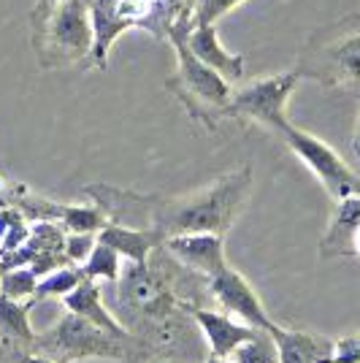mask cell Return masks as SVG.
Wrapping results in <instances>:
<instances>
[{
  "label": "cell",
  "mask_w": 360,
  "mask_h": 363,
  "mask_svg": "<svg viewBox=\"0 0 360 363\" xmlns=\"http://www.w3.org/2000/svg\"><path fill=\"white\" fill-rule=\"evenodd\" d=\"M187 28H190V16H181L168 33L176 68L165 79V90L184 106L190 120L203 125L206 130H217L220 122L225 120L233 84L193 55V49L187 46Z\"/></svg>",
  "instance_id": "7a4b0ae2"
},
{
  "label": "cell",
  "mask_w": 360,
  "mask_h": 363,
  "mask_svg": "<svg viewBox=\"0 0 360 363\" xmlns=\"http://www.w3.org/2000/svg\"><path fill=\"white\" fill-rule=\"evenodd\" d=\"M108 223V214L98 203H71L65 201L60 225L68 233H101Z\"/></svg>",
  "instance_id": "ac0fdd59"
},
{
  "label": "cell",
  "mask_w": 360,
  "mask_h": 363,
  "mask_svg": "<svg viewBox=\"0 0 360 363\" xmlns=\"http://www.w3.org/2000/svg\"><path fill=\"white\" fill-rule=\"evenodd\" d=\"M193 320H196L198 331L203 336L209 352L217 355V358H230L247 339H252V336L260 331V328H252V325L236 320L233 315L223 312L220 306H217V309L196 306V309H193Z\"/></svg>",
  "instance_id": "8fae6325"
},
{
  "label": "cell",
  "mask_w": 360,
  "mask_h": 363,
  "mask_svg": "<svg viewBox=\"0 0 360 363\" xmlns=\"http://www.w3.org/2000/svg\"><path fill=\"white\" fill-rule=\"evenodd\" d=\"M19 363H57L55 358H46V355H38V352H33V355H28L25 361H19Z\"/></svg>",
  "instance_id": "484cf974"
},
{
  "label": "cell",
  "mask_w": 360,
  "mask_h": 363,
  "mask_svg": "<svg viewBox=\"0 0 360 363\" xmlns=\"http://www.w3.org/2000/svg\"><path fill=\"white\" fill-rule=\"evenodd\" d=\"M133 339H120L90 320L65 309L46 331L35 336V352L55 358L57 363L79 361H128L133 355Z\"/></svg>",
  "instance_id": "5b68a950"
},
{
  "label": "cell",
  "mask_w": 360,
  "mask_h": 363,
  "mask_svg": "<svg viewBox=\"0 0 360 363\" xmlns=\"http://www.w3.org/2000/svg\"><path fill=\"white\" fill-rule=\"evenodd\" d=\"M303 82L298 68H290L282 74H271L255 82H247L233 90L230 104H227L225 120L252 122L271 133H276L290 117H287V104L293 92L298 90Z\"/></svg>",
  "instance_id": "8992f818"
},
{
  "label": "cell",
  "mask_w": 360,
  "mask_h": 363,
  "mask_svg": "<svg viewBox=\"0 0 360 363\" xmlns=\"http://www.w3.org/2000/svg\"><path fill=\"white\" fill-rule=\"evenodd\" d=\"M276 136L282 138L287 150L315 174V179L322 184V190L333 198V203L360 193V177L328 141L317 138L315 133H309L303 128H296L290 120L276 130Z\"/></svg>",
  "instance_id": "52a82bcc"
},
{
  "label": "cell",
  "mask_w": 360,
  "mask_h": 363,
  "mask_svg": "<svg viewBox=\"0 0 360 363\" xmlns=\"http://www.w3.org/2000/svg\"><path fill=\"white\" fill-rule=\"evenodd\" d=\"M0 247H3V233H0Z\"/></svg>",
  "instance_id": "d6a6232c"
},
{
  "label": "cell",
  "mask_w": 360,
  "mask_h": 363,
  "mask_svg": "<svg viewBox=\"0 0 360 363\" xmlns=\"http://www.w3.org/2000/svg\"><path fill=\"white\" fill-rule=\"evenodd\" d=\"M60 303L68 309V312H74V315H79V318L90 320V323H95V325L106 328L108 333H114V336H120V339H130L128 328H125L120 320H117V315L106 306L103 282H95V279H90V277H84V279H81V282H79Z\"/></svg>",
  "instance_id": "4fadbf2b"
},
{
  "label": "cell",
  "mask_w": 360,
  "mask_h": 363,
  "mask_svg": "<svg viewBox=\"0 0 360 363\" xmlns=\"http://www.w3.org/2000/svg\"><path fill=\"white\" fill-rule=\"evenodd\" d=\"M163 250L181 263L187 272H196L201 277L211 279L214 274L227 269L225 236L220 233H181V236H168L163 242Z\"/></svg>",
  "instance_id": "9c48e42d"
},
{
  "label": "cell",
  "mask_w": 360,
  "mask_h": 363,
  "mask_svg": "<svg viewBox=\"0 0 360 363\" xmlns=\"http://www.w3.org/2000/svg\"><path fill=\"white\" fill-rule=\"evenodd\" d=\"M352 152L358 155L360 160V111H358V122H355V130H352Z\"/></svg>",
  "instance_id": "d4e9b609"
},
{
  "label": "cell",
  "mask_w": 360,
  "mask_h": 363,
  "mask_svg": "<svg viewBox=\"0 0 360 363\" xmlns=\"http://www.w3.org/2000/svg\"><path fill=\"white\" fill-rule=\"evenodd\" d=\"M209 296H211V301L217 303L223 312L233 315L236 320L252 325V328H260V331L271 333L279 325V323L269 315L263 298L257 296L255 285H252L241 272H236L233 266H227V269H223L220 274L211 277Z\"/></svg>",
  "instance_id": "ba28073f"
},
{
  "label": "cell",
  "mask_w": 360,
  "mask_h": 363,
  "mask_svg": "<svg viewBox=\"0 0 360 363\" xmlns=\"http://www.w3.org/2000/svg\"><path fill=\"white\" fill-rule=\"evenodd\" d=\"M203 363H236V361H233V358H217V355H209Z\"/></svg>",
  "instance_id": "4316f807"
},
{
  "label": "cell",
  "mask_w": 360,
  "mask_h": 363,
  "mask_svg": "<svg viewBox=\"0 0 360 363\" xmlns=\"http://www.w3.org/2000/svg\"><path fill=\"white\" fill-rule=\"evenodd\" d=\"M296 68L322 87L360 90V16L342 19L309 38Z\"/></svg>",
  "instance_id": "277c9868"
},
{
  "label": "cell",
  "mask_w": 360,
  "mask_h": 363,
  "mask_svg": "<svg viewBox=\"0 0 360 363\" xmlns=\"http://www.w3.org/2000/svg\"><path fill=\"white\" fill-rule=\"evenodd\" d=\"M6 182H9V179H6V177H3V174H0V190H3V187H6Z\"/></svg>",
  "instance_id": "4dcf8cb0"
},
{
  "label": "cell",
  "mask_w": 360,
  "mask_h": 363,
  "mask_svg": "<svg viewBox=\"0 0 360 363\" xmlns=\"http://www.w3.org/2000/svg\"><path fill=\"white\" fill-rule=\"evenodd\" d=\"M333 363H360V333L336 339V355Z\"/></svg>",
  "instance_id": "cb8c5ba5"
},
{
  "label": "cell",
  "mask_w": 360,
  "mask_h": 363,
  "mask_svg": "<svg viewBox=\"0 0 360 363\" xmlns=\"http://www.w3.org/2000/svg\"><path fill=\"white\" fill-rule=\"evenodd\" d=\"M247 0H196L193 3V25H217L220 19H225L230 11H236Z\"/></svg>",
  "instance_id": "7402d4cb"
},
{
  "label": "cell",
  "mask_w": 360,
  "mask_h": 363,
  "mask_svg": "<svg viewBox=\"0 0 360 363\" xmlns=\"http://www.w3.org/2000/svg\"><path fill=\"white\" fill-rule=\"evenodd\" d=\"M360 230V193L336 201L325 236L320 239L322 257L355 255V236Z\"/></svg>",
  "instance_id": "5bb4252c"
},
{
  "label": "cell",
  "mask_w": 360,
  "mask_h": 363,
  "mask_svg": "<svg viewBox=\"0 0 360 363\" xmlns=\"http://www.w3.org/2000/svg\"><path fill=\"white\" fill-rule=\"evenodd\" d=\"M236 363H282L279 361V347L276 339L269 331H257L252 339H247L233 355Z\"/></svg>",
  "instance_id": "44dd1931"
},
{
  "label": "cell",
  "mask_w": 360,
  "mask_h": 363,
  "mask_svg": "<svg viewBox=\"0 0 360 363\" xmlns=\"http://www.w3.org/2000/svg\"><path fill=\"white\" fill-rule=\"evenodd\" d=\"M255 190L252 168L241 166L227 171L214 182L179 193V196H160V193H135L125 187H114L106 182L87 184L81 193L98 203L111 223L133 228H150L160 239L181 236V233H220L225 236L239 223L249 198Z\"/></svg>",
  "instance_id": "6da1fadb"
},
{
  "label": "cell",
  "mask_w": 360,
  "mask_h": 363,
  "mask_svg": "<svg viewBox=\"0 0 360 363\" xmlns=\"http://www.w3.org/2000/svg\"><path fill=\"white\" fill-rule=\"evenodd\" d=\"M30 306L0 296V363H19L35 352L38 331L30 323Z\"/></svg>",
  "instance_id": "30bf717a"
},
{
  "label": "cell",
  "mask_w": 360,
  "mask_h": 363,
  "mask_svg": "<svg viewBox=\"0 0 360 363\" xmlns=\"http://www.w3.org/2000/svg\"><path fill=\"white\" fill-rule=\"evenodd\" d=\"M271 336L276 339L279 361L282 363H333L336 339L309 331H290L276 325Z\"/></svg>",
  "instance_id": "9a60e30c"
},
{
  "label": "cell",
  "mask_w": 360,
  "mask_h": 363,
  "mask_svg": "<svg viewBox=\"0 0 360 363\" xmlns=\"http://www.w3.org/2000/svg\"><path fill=\"white\" fill-rule=\"evenodd\" d=\"M187 46L193 49L201 62H206L209 68H214L217 74L227 79L230 84H239L244 74H247V62L241 55L230 52L223 41H220V33L217 25H193L187 28Z\"/></svg>",
  "instance_id": "7c38bea8"
},
{
  "label": "cell",
  "mask_w": 360,
  "mask_h": 363,
  "mask_svg": "<svg viewBox=\"0 0 360 363\" xmlns=\"http://www.w3.org/2000/svg\"><path fill=\"white\" fill-rule=\"evenodd\" d=\"M358 16H360V14H358Z\"/></svg>",
  "instance_id": "836d02e7"
},
{
  "label": "cell",
  "mask_w": 360,
  "mask_h": 363,
  "mask_svg": "<svg viewBox=\"0 0 360 363\" xmlns=\"http://www.w3.org/2000/svg\"><path fill=\"white\" fill-rule=\"evenodd\" d=\"M55 3H62V0H35L38 9H46V6H55Z\"/></svg>",
  "instance_id": "83f0119b"
},
{
  "label": "cell",
  "mask_w": 360,
  "mask_h": 363,
  "mask_svg": "<svg viewBox=\"0 0 360 363\" xmlns=\"http://www.w3.org/2000/svg\"><path fill=\"white\" fill-rule=\"evenodd\" d=\"M98 242L114 247L130 263H147L152 257V252L163 244V239L154 230H150V228L122 225V223H111L108 220L103 230L98 233Z\"/></svg>",
  "instance_id": "2e32d148"
},
{
  "label": "cell",
  "mask_w": 360,
  "mask_h": 363,
  "mask_svg": "<svg viewBox=\"0 0 360 363\" xmlns=\"http://www.w3.org/2000/svg\"><path fill=\"white\" fill-rule=\"evenodd\" d=\"M122 263H125V257H122L114 247L95 242L92 252L87 255V260H84L79 269H81L84 277H90L95 282H108V285H114L122 277Z\"/></svg>",
  "instance_id": "e0dca14e"
},
{
  "label": "cell",
  "mask_w": 360,
  "mask_h": 363,
  "mask_svg": "<svg viewBox=\"0 0 360 363\" xmlns=\"http://www.w3.org/2000/svg\"><path fill=\"white\" fill-rule=\"evenodd\" d=\"M355 255H360V230H358V236H355Z\"/></svg>",
  "instance_id": "f1b7e54d"
},
{
  "label": "cell",
  "mask_w": 360,
  "mask_h": 363,
  "mask_svg": "<svg viewBox=\"0 0 360 363\" xmlns=\"http://www.w3.org/2000/svg\"><path fill=\"white\" fill-rule=\"evenodd\" d=\"M81 279H84V274H81L79 266H62V269H55V272H49L46 277H41L38 290H35V296H33V303L49 301V298L62 301V298H65Z\"/></svg>",
  "instance_id": "ffe728a7"
},
{
  "label": "cell",
  "mask_w": 360,
  "mask_h": 363,
  "mask_svg": "<svg viewBox=\"0 0 360 363\" xmlns=\"http://www.w3.org/2000/svg\"><path fill=\"white\" fill-rule=\"evenodd\" d=\"M95 242H98V233H68L65 230V257H68V263L81 266L92 252Z\"/></svg>",
  "instance_id": "603a6c76"
},
{
  "label": "cell",
  "mask_w": 360,
  "mask_h": 363,
  "mask_svg": "<svg viewBox=\"0 0 360 363\" xmlns=\"http://www.w3.org/2000/svg\"><path fill=\"white\" fill-rule=\"evenodd\" d=\"M30 46L41 71L90 65L92 19L84 0H62L30 11Z\"/></svg>",
  "instance_id": "3957f363"
},
{
  "label": "cell",
  "mask_w": 360,
  "mask_h": 363,
  "mask_svg": "<svg viewBox=\"0 0 360 363\" xmlns=\"http://www.w3.org/2000/svg\"><path fill=\"white\" fill-rule=\"evenodd\" d=\"M41 277L33 272L30 266H14L0 272V296L14 298V301L33 303V296L38 290Z\"/></svg>",
  "instance_id": "d6986e66"
},
{
  "label": "cell",
  "mask_w": 360,
  "mask_h": 363,
  "mask_svg": "<svg viewBox=\"0 0 360 363\" xmlns=\"http://www.w3.org/2000/svg\"><path fill=\"white\" fill-rule=\"evenodd\" d=\"M193 3H196V0H187V6H190V11H193Z\"/></svg>",
  "instance_id": "1f68e13d"
},
{
  "label": "cell",
  "mask_w": 360,
  "mask_h": 363,
  "mask_svg": "<svg viewBox=\"0 0 360 363\" xmlns=\"http://www.w3.org/2000/svg\"><path fill=\"white\" fill-rule=\"evenodd\" d=\"M154 363H181V361H176V358H163V361H154Z\"/></svg>",
  "instance_id": "f546056e"
}]
</instances>
